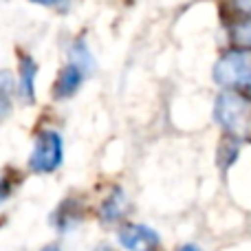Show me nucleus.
Instances as JSON below:
<instances>
[{"mask_svg": "<svg viewBox=\"0 0 251 251\" xmlns=\"http://www.w3.org/2000/svg\"><path fill=\"white\" fill-rule=\"evenodd\" d=\"M214 119L234 141L251 139V100L236 91H223L214 104Z\"/></svg>", "mask_w": 251, "mask_h": 251, "instance_id": "obj_1", "label": "nucleus"}, {"mask_svg": "<svg viewBox=\"0 0 251 251\" xmlns=\"http://www.w3.org/2000/svg\"><path fill=\"white\" fill-rule=\"evenodd\" d=\"M64 161V139L57 130L44 128L35 134L29 154V170L33 174H53Z\"/></svg>", "mask_w": 251, "mask_h": 251, "instance_id": "obj_2", "label": "nucleus"}, {"mask_svg": "<svg viewBox=\"0 0 251 251\" xmlns=\"http://www.w3.org/2000/svg\"><path fill=\"white\" fill-rule=\"evenodd\" d=\"M214 82L227 91L247 86L251 82V51L234 49L223 53L214 64Z\"/></svg>", "mask_w": 251, "mask_h": 251, "instance_id": "obj_3", "label": "nucleus"}, {"mask_svg": "<svg viewBox=\"0 0 251 251\" xmlns=\"http://www.w3.org/2000/svg\"><path fill=\"white\" fill-rule=\"evenodd\" d=\"M117 240L126 251H159L161 236L143 223H124L117 229Z\"/></svg>", "mask_w": 251, "mask_h": 251, "instance_id": "obj_4", "label": "nucleus"}, {"mask_svg": "<svg viewBox=\"0 0 251 251\" xmlns=\"http://www.w3.org/2000/svg\"><path fill=\"white\" fill-rule=\"evenodd\" d=\"M130 214V199L122 187H113L108 194L101 199L97 207V216L104 225H119Z\"/></svg>", "mask_w": 251, "mask_h": 251, "instance_id": "obj_5", "label": "nucleus"}, {"mask_svg": "<svg viewBox=\"0 0 251 251\" xmlns=\"http://www.w3.org/2000/svg\"><path fill=\"white\" fill-rule=\"evenodd\" d=\"M35 77H38V64L29 53H20L18 55V82L16 93L26 106L35 101Z\"/></svg>", "mask_w": 251, "mask_h": 251, "instance_id": "obj_6", "label": "nucleus"}, {"mask_svg": "<svg viewBox=\"0 0 251 251\" xmlns=\"http://www.w3.org/2000/svg\"><path fill=\"white\" fill-rule=\"evenodd\" d=\"M84 221V205L77 199H64L57 205L55 214L51 216V223L55 225V229L60 234L71 231Z\"/></svg>", "mask_w": 251, "mask_h": 251, "instance_id": "obj_7", "label": "nucleus"}, {"mask_svg": "<svg viewBox=\"0 0 251 251\" xmlns=\"http://www.w3.org/2000/svg\"><path fill=\"white\" fill-rule=\"evenodd\" d=\"M86 77L88 75L84 73L79 66L69 62V64L60 71V75H57L55 86H53V97H55V100H69V97H73L75 93L79 91V86L84 84Z\"/></svg>", "mask_w": 251, "mask_h": 251, "instance_id": "obj_8", "label": "nucleus"}, {"mask_svg": "<svg viewBox=\"0 0 251 251\" xmlns=\"http://www.w3.org/2000/svg\"><path fill=\"white\" fill-rule=\"evenodd\" d=\"M13 97H16V79L11 71H0V124L11 115L13 110Z\"/></svg>", "mask_w": 251, "mask_h": 251, "instance_id": "obj_9", "label": "nucleus"}, {"mask_svg": "<svg viewBox=\"0 0 251 251\" xmlns=\"http://www.w3.org/2000/svg\"><path fill=\"white\" fill-rule=\"evenodd\" d=\"M69 62L84 71L86 75H91L95 71V57H93L91 49H88L86 40L84 38H77L69 49Z\"/></svg>", "mask_w": 251, "mask_h": 251, "instance_id": "obj_10", "label": "nucleus"}, {"mask_svg": "<svg viewBox=\"0 0 251 251\" xmlns=\"http://www.w3.org/2000/svg\"><path fill=\"white\" fill-rule=\"evenodd\" d=\"M231 38L240 49L251 51V20H243L231 29Z\"/></svg>", "mask_w": 251, "mask_h": 251, "instance_id": "obj_11", "label": "nucleus"}, {"mask_svg": "<svg viewBox=\"0 0 251 251\" xmlns=\"http://www.w3.org/2000/svg\"><path fill=\"white\" fill-rule=\"evenodd\" d=\"M29 2L40 4V7H47V9H55V11H60V13H66L71 7L69 0H29Z\"/></svg>", "mask_w": 251, "mask_h": 251, "instance_id": "obj_12", "label": "nucleus"}, {"mask_svg": "<svg viewBox=\"0 0 251 251\" xmlns=\"http://www.w3.org/2000/svg\"><path fill=\"white\" fill-rule=\"evenodd\" d=\"M231 9L245 20H251V0H231Z\"/></svg>", "mask_w": 251, "mask_h": 251, "instance_id": "obj_13", "label": "nucleus"}, {"mask_svg": "<svg viewBox=\"0 0 251 251\" xmlns=\"http://www.w3.org/2000/svg\"><path fill=\"white\" fill-rule=\"evenodd\" d=\"M11 194H13V181L9 176H0V205L7 203Z\"/></svg>", "mask_w": 251, "mask_h": 251, "instance_id": "obj_14", "label": "nucleus"}, {"mask_svg": "<svg viewBox=\"0 0 251 251\" xmlns=\"http://www.w3.org/2000/svg\"><path fill=\"white\" fill-rule=\"evenodd\" d=\"M174 251H203V249H201L199 245H194V243H185V245H178Z\"/></svg>", "mask_w": 251, "mask_h": 251, "instance_id": "obj_15", "label": "nucleus"}, {"mask_svg": "<svg viewBox=\"0 0 251 251\" xmlns=\"http://www.w3.org/2000/svg\"><path fill=\"white\" fill-rule=\"evenodd\" d=\"M40 251H62V247H60L57 243H49V245H44V247L40 249Z\"/></svg>", "mask_w": 251, "mask_h": 251, "instance_id": "obj_16", "label": "nucleus"}, {"mask_svg": "<svg viewBox=\"0 0 251 251\" xmlns=\"http://www.w3.org/2000/svg\"><path fill=\"white\" fill-rule=\"evenodd\" d=\"M91 251H115V247H110V245H97V247L95 249H91Z\"/></svg>", "mask_w": 251, "mask_h": 251, "instance_id": "obj_17", "label": "nucleus"}, {"mask_svg": "<svg viewBox=\"0 0 251 251\" xmlns=\"http://www.w3.org/2000/svg\"><path fill=\"white\" fill-rule=\"evenodd\" d=\"M249 86H251V82H249Z\"/></svg>", "mask_w": 251, "mask_h": 251, "instance_id": "obj_18", "label": "nucleus"}]
</instances>
